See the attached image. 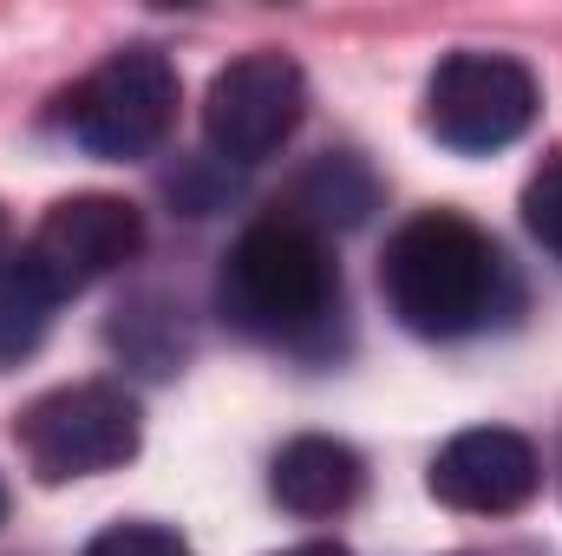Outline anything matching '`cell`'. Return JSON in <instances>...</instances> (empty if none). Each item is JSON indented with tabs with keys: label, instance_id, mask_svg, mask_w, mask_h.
<instances>
[{
	"label": "cell",
	"instance_id": "1",
	"mask_svg": "<svg viewBox=\"0 0 562 556\" xmlns=\"http://www.w3.org/2000/svg\"><path fill=\"white\" fill-rule=\"evenodd\" d=\"M380 288H386V308L425 341L484 334L517 301L504 249L458 210H425L400 223L380 263Z\"/></svg>",
	"mask_w": 562,
	"mask_h": 556
},
{
	"label": "cell",
	"instance_id": "2",
	"mask_svg": "<svg viewBox=\"0 0 562 556\" xmlns=\"http://www.w3.org/2000/svg\"><path fill=\"white\" fill-rule=\"evenodd\" d=\"M340 301V276L327 256V236L307 230L301 216H262L249 223L223 269H216V308L229 327L256 334V341H301L314 334Z\"/></svg>",
	"mask_w": 562,
	"mask_h": 556
},
{
	"label": "cell",
	"instance_id": "3",
	"mask_svg": "<svg viewBox=\"0 0 562 556\" xmlns=\"http://www.w3.org/2000/svg\"><path fill=\"white\" fill-rule=\"evenodd\" d=\"M138 438H144L138 400L125 387H112V380L53 387L13 425V445H20V458H26V471L40 485H72V478L119 471L138 452Z\"/></svg>",
	"mask_w": 562,
	"mask_h": 556
},
{
	"label": "cell",
	"instance_id": "4",
	"mask_svg": "<svg viewBox=\"0 0 562 556\" xmlns=\"http://www.w3.org/2000/svg\"><path fill=\"white\" fill-rule=\"evenodd\" d=\"M177 125V66L157 46H119L66 92V132L92 157H150Z\"/></svg>",
	"mask_w": 562,
	"mask_h": 556
},
{
	"label": "cell",
	"instance_id": "5",
	"mask_svg": "<svg viewBox=\"0 0 562 556\" xmlns=\"http://www.w3.org/2000/svg\"><path fill=\"white\" fill-rule=\"evenodd\" d=\"M537 125V73L510 53H451L425 86V132L445 151L484 157Z\"/></svg>",
	"mask_w": 562,
	"mask_h": 556
},
{
	"label": "cell",
	"instance_id": "6",
	"mask_svg": "<svg viewBox=\"0 0 562 556\" xmlns=\"http://www.w3.org/2000/svg\"><path fill=\"white\" fill-rule=\"evenodd\" d=\"M307 112V79L288 53H243L210 79L203 99V138L229 164H262L294 138Z\"/></svg>",
	"mask_w": 562,
	"mask_h": 556
},
{
	"label": "cell",
	"instance_id": "7",
	"mask_svg": "<svg viewBox=\"0 0 562 556\" xmlns=\"http://www.w3.org/2000/svg\"><path fill=\"white\" fill-rule=\"evenodd\" d=\"M138 243H144L138 210H132L125 197H99V190H92V197L53 203V210L40 216V230L13 249V263L33 269V276L66 301V294H79V288H92L99 276L125 269V263L138 256Z\"/></svg>",
	"mask_w": 562,
	"mask_h": 556
},
{
	"label": "cell",
	"instance_id": "8",
	"mask_svg": "<svg viewBox=\"0 0 562 556\" xmlns=\"http://www.w3.org/2000/svg\"><path fill=\"white\" fill-rule=\"evenodd\" d=\"M431 498L451 504V511H471V518H510L537 498L543 485V458L524 432L510 425H471L458 438L438 445L431 471H425Z\"/></svg>",
	"mask_w": 562,
	"mask_h": 556
},
{
	"label": "cell",
	"instance_id": "9",
	"mask_svg": "<svg viewBox=\"0 0 562 556\" xmlns=\"http://www.w3.org/2000/svg\"><path fill=\"white\" fill-rule=\"evenodd\" d=\"M360 452L347 438H327V432H301L288 438L269 465V491H276L281 511L294 518H340L353 498H360Z\"/></svg>",
	"mask_w": 562,
	"mask_h": 556
},
{
	"label": "cell",
	"instance_id": "10",
	"mask_svg": "<svg viewBox=\"0 0 562 556\" xmlns=\"http://www.w3.org/2000/svg\"><path fill=\"white\" fill-rule=\"evenodd\" d=\"M373 170L360 164V157H321L307 177H301V190H294V210L288 216H301L307 230H347V223H360L367 210H373Z\"/></svg>",
	"mask_w": 562,
	"mask_h": 556
},
{
	"label": "cell",
	"instance_id": "11",
	"mask_svg": "<svg viewBox=\"0 0 562 556\" xmlns=\"http://www.w3.org/2000/svg\"><path fill=\"white\" fill-rule=\"evenodd\" d=\"M53 308H59V294L33 276V269H20L7 256V269H0V360L33 354L40 334L53 327Z\"/></svg>",
	"mask_w": 562,
	"mask_h": 556
},
{
	"label": "cell",
	"instance_id": "12",
	"mask_svg": "<svg viewBox=\"0 0 562 556\" xmlns=\"http://www.w3.org/2000/svg\"><path fill=\"white\" fill-rule=\"evenodd\" d=\"M524 223H530V236L562 263V151H550L530 170V184H524Z\"/></svg>",
	"mask_w": 562,
	"mask_h": 556
},
{
	"label": "cell",
	"instance_id": "13",
	"mask_svg": "<svg viewBox=\"0 0 562 556\" xmlns=\"http://www.w3.org/2000/svg\"><path fill=\"white\" fill-rule=\"evenodd\" d=\"M86 556H190V544L170 524H112L86 544Z\"/></svg>",
	"mask_w": 562,
	"mask_h": 556
},
{
	"label": "cell",
	"instance_id": "14",
	"mask_svg": "<svg viewBox=\"0 0 562 556\" xmlns=\"http://www.w3.org/2000/svg\"><path fill=\"white\" fill-rule=\"evenodd\" d=\"M281 556H353V551H340V544H294V551H281Z\"/></svg>",
	"mask_w": 562,
	"mask_h": 556
},
{
	"label": "cell",
	"instance_id": "15",
	"mask_svg": "<svg viewBox=\"0 0 562 556\" xmlns=\"http://www.w3.org/2000/svg\"><path fill=\"white\" fill-rule=\"evenodd\" d=\"M7 256H13V249H7V216H0V269H7Z\"/></svg>",
	"mask_w": 562,
	"mask_h": 556
},
{
	"label": "cell",
	"instance_id": "16",
	"mask_svg": "<svg viewBox=\"0 0 562 556\" xmlns=\"http://www.w3.org/2000/svg\"><path fill=\"white\" fill-rule=\"evenodd\" d=\"M0 518H7V491H0Z\"/></svg>",
	"mask_w": 562,
	"mask_h": 556
}]
</instances>
